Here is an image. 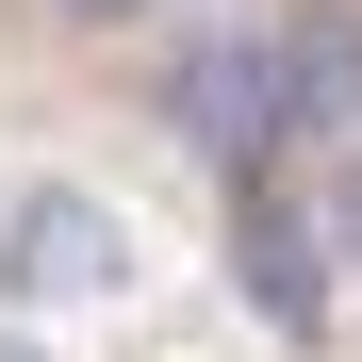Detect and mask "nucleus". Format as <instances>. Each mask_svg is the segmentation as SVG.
Returning a JSON list of instances; mask_svg holds the SVG:
<instances>
[{"label": "nucleus", "mask_w": 362, "mask_h": 362, "mask_svg": "<svg viewBox=\"0 0 362 362\" xmlns=\"http://www.w3.org/2000/svg\"><path fill=\"white\" fill-rule=\"evenodd\" d=\"M230 280H247V313H264L280 346H329L346 264H329V230H313V181H280V165L230 181Z\"/></svg>", "instance_id": "nucleus-1"}, {"label": "nucleus", "mask_w": 362, "mask_h": 362, "mask_svg": "<svg viewBox=\"0 0 362 362\" xmlns=\"http://www.w3.org/2000/svg\"><path fill=\"white\" fill-rule=\"evenodd\" d=\"M165 132L181 148H214L230 181L280 165V99H264V33H214V49H181L165 66Z\"/></svg>", "instance_id": "nucleus-2"}, {"label": "nucleus", "mask_w": 362, "mask_h": 362, "mask_svg": "<svg viewBox=\"0 0 362 362\" xmlns=\"http://www.w3.org/2000/svg\"><path fill=\"white\" fill-rule=\"evenodd\" d=\"M99 280H132L115 214L83 198V181H33V198L0 214V296H99Z\"/></svg>", "instance_id": "nucleus-3"}, {"label": "nucleus", "mask_w": 362, "mask_h": 362, "mask_svg": "<svg viewBox=\"0 0 362 362\" xmlns=\"http://www.w3.org/2000/svg\"><path fill=\"white\" fill-rule=\"evenodd\" d=\"M264 99H280V148H346L362 132V17H280L264 33Z\"/></svg>", "instance_id": "nucleus-4"}, {"label": "nucleus", "mask_w": 362, "mask_h": 362, "mask_svg": "<svg viewBox=\"0 0 362 362\" xmlns=\"http://www.w3.org/2000/svg\"><path fill=\"white\" fill-rule=\"evenodd\" d=\"M313 230H329V264L362 280V132H346V148H329V181H313Z\"/></svg>", "instance_id": "nucleus-5"}, {"label": "nucleus", "mask_w": 362, "mask_h": 362, "mask_svg": "<svg viewBox=\"0 0 362 362\" xmlns=\"http://www.w3.org/2000/svg\"><path fill=\"white\" fill-rule=\"evenodd\" d=\"M49 17H83V33H132V17H165V0H49Z\"/></svg>", "instance_id": "nucleus-6"}, {"label": "nucleus", "mask_w": 362, "mask_h": 362, "mask_svg": "<svg viewBox=\"0 0 362 362\" xmlns=\"http://www.w3.org/2000/svg\"><path fill=\"white\" fill-rule=\"evenodd\" d=\"M0 362H49V346H33V329H0Z\"/></svg>", "instance_id": "nucleus-7"}]
</instances>
